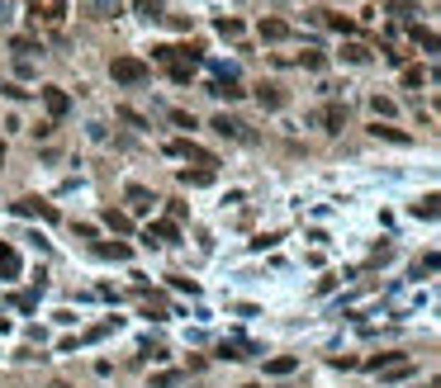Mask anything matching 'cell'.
I'll return each mask as SVG.
<instances>
[{"instance_id":"1","label":"cell","mask_w":441,"mask_h":388,"mask_svg":"<svg viewBox=\"0 0 441 388\" xmlns=\"http://www.w3.org/2000/svg\"><path fill=\"white\" fill-rule=\"evenodd\" d=\"M110 76L119 81V86H138V81H147V62H142V57H114Z\"/></svg>"},{"instance_id":"2","label":"cell","mask_w":441,"mask_h":388,"mask_svg":"<svg viewBox=\"0 0 441 388\" xmlns=\"http://www.w3.org/2000/svg\"><path fill=\"white\" fill-rule=\"evenodd\" d=\"M314 124H318V128H328V133H337V128L347 124V109H342V105H323V109L314 114Z\"/></svg>"},{"instance_id":"3","label":"cell","mask_w":441,"mask_h":388,"mask_svg":"<svg viewBox=\"0 0 441 388\" xmlns=\"http://www.w3.org/2000/svg\"><path fill=\"white\" fill-rule=\"evenodd\" d=\"M43 105H47V114H52V119H62L67 109H71V95L57 90V86H47V90H43Z\"/></svg>"},{"instance_id":"4","label":"cell","mask_w":441,"mask_h":388,"mask_svg":"<svg viewBox=\"0 0 441 388\" xmlns=\"http://www.w3.org/2000/svg\"><path fill=\"white\" fill-rule=\"evenodd\" d=\"M15 213H24V218H43V223H52V218H57V208H52V204H38V199H19V204H15Z\"/></svg>"},{"instance_id":"5","label":"cell","mask_w":441,"mask_h":388,"mask_svg":"<svg viewBox=\"0 0 441 388\" xmlns=\"http://www.w3.org/2000/svg\"><path fill=\"white\" fill-rule=\"evenodd\" d=\"M256 100H261V109H280L285 105V90L266 81V86H256Z\"/></svg>"},{"instance_id":"6","label":"cell","mask_w":441,"mask_h":388,"mask_svg":"<svg viewBox=\"0 0 441 388\" xmlns=\"http://www.w3.org/2000/svg\"><path fill=\"white\" fill-rule=\"evenodd\" d=\"M261 38H266V43H280V38H290V24H285V19H261Z\"/></svg>"},{"instance_id":"7","label":"cell","mask_w":441,"mask_h":388,"mask_svg":"<svg viewBox=\"0 0 441 388\" xmlns=\"http://www.w3.org/2000/svg\"><path fill=\"white\" fill-rule=\"evenodd\" d=\"M171 152H176V156H190V161H200V166H214V156L200 152L195 142H171Z\"/></svg>"},{"instance_id":"8","label":"cell","mask_w":441,"mask_h":388,"mask_svg":"<svg viewBox=\"0 0 441 388\" xmlns=\"http://www.w3.org/2000/svg\"><path fill=\"white\" fill-rule=\"evenodd\" d=\"M86 10H91L95 19H114L119 15V0H86Z\"/></svg>"},{"instance_id":"9","label":"cell","mask_w":441,"mask_h":388,"mask_svg":"<svg viewBox=\"0 0 441 388\" xmlns=\"http://www.w3.org/2000/svg\"><path fill=\"white\" fill-rule=\"evenodd\" d=\"M214 128H219L223 138H247V128L237 124V119H228V114H219V119H214Z\"/></svg>"},{"instance_id":"10","label":"cell","mask_w":441,"mask_h":388,"mask_svg":"<svg viewBox=\"0 0 441 388\" xmlns=\"http://www.w3.org/2000/svg\"><path fill=\"white\" fill-rule=\"evenodd\" d=\"M209 95H223V100H242V86H237V81H214V86H209Z\"/></svg>"},{"instance_id":"11","label":"cell","mask_w":441,"mask_h":388,"mask_svg":"<svg viewBox=\"0 0 441 388\" xmlns=\"http://www.w3.org/2000/svg\"><path fill=\"white\" fill-rule=\"evenodd\" d=\"M176 223H152V228H147V242H176Z\"/></svg>"},{"instance_id":"12","label":"cell","mask_w":441,"mask_h":388,"mask_svg":"<svg viewBox=\"0 0 441 388\" xmlns=\"http://www.w3.org/2000/svg\"><path fill=\"white\" fill-rule=\"evenodd\" d=\"M0 275H10V280L19 275V256H15L10 247H5V242H0Z\"/></svg>"},{"instance_id":"13","label":"cell","mask_w":441,"mask_h":388,"mask_svg":"<svg viewBox=\"0 0 441 388\" xmlns=\"http://www.w3.org/2000/svg\"><path fill=\"white\" fill-rule=\"evenodd\" d=\"M370 133H375V138H384V142H399V147H403V142H413L408 133H399V128H389V124H375Z\"/></svg>"},{"instance_id":"14","label":"cell","mask_w":441,"mask_h":388,"mask_svg":"<svg viewBox=\"0 0 441 388\" xmlns=\"http://www.w3.org/2000/svg\"><path fill=\"white\" fill-rule=\"evenodd\" d=\"M128 204H133V208H152V194H147L142 185H133L128 189Z\"/></svg>"},{"instance_id":"15","label":"cell","mask_w":441,"mask_h":388,"mask_svg":"<svg viewBox=\"0 0 441 388\" xmlns=\"http://www.w3.org/2000/svg\"><path fill=\"white\" fill-rule=\"evenodd\" d=\"M342 57H347V62H365V57H370V47H361V43H347V47H342Z\"/></svg>"},{"instance_id":"16","label":"cell","mask_w":441,"mask_h":388,"mask_svg":"<svg viewBox=\"0 0 441 388\" xmlns=\"http://www.w3.org/2000/svg\"><path fill=\"white\" fill-rule=\"evenodd\" d=\"M100 256H114V261H128V247H124V242H105V247H100Z\"/></svg>"},{"instance_id":"17","label":"cell","mask_w":441,"mask_h":388,"mask_svg":"<svg viewBox=\"0 0 441 388\" xmlns=\"http://www.w3.org/2000/svg\"><path fill=\"white\" fill-rule=\"evenodd\" d=\"M266 370H270V374H290V370H294V355H275Z\"/></svg>"},{"instance_id":"18","label":"cell","mask_w":441,"mask_h":388,"mask_svg":"<svg viewBox=\"0 0 441 388\" xmlns=\"http://www.w3.org/2000/svg\"><path fill=\"white\" fill-rule=\"evenodd\" d=\"M413 213H423V218H437V194H427L423 204H413Z\"/></svg>"},{"instance_id":"19","label":"cell","mask_w":441,"mask_h":388,"mask_svg":"<svg viewBox=\"0 0 441 388\" xmlns=\"http://www.w3.org/2000/svg\"><path fill=\"white\" fill-rule=\"evenodd\" d=\"M413 38H418L427 52H437V33H432V29H413Z\"/></svg>"},{"instance_id":"20","label":"cell","mask_w":441,"mask_h":388,"mask_svg":"<svg viewBox=\"0 0 441 388\" xmlns=\"http://www.w3.org/2000/svg\"><path fill=\"white\" fill-rule=\"evenodd\" d=\"M105 223H110L114 233H128V213H114V208H110V213H105Z\"/></svg>"},{"instance_id":"21","label":"cell","mask_w":441,"mask_h":388,"mask_svg":"<svg viewBox=\"0 0 441 388\" xmlns=\"http://www.w3.org/2000/svg\"><path fill=\"white\" fill-rule=\"evenodd\" d=\"M138 10H142L147 19H161V0H138Z\"/></svg>"},{"instance_id":"22","label":"cell","mask_w":441,"mask_h":388,"mask_svg":"<svg viewBox=\"0 0 441 388\" xmlns=\"http://www.w3.org/2000/svg\"><path fill=\"white\" fill-rule=\"evenodd\" d=\"M219 33H223V38H237V33H242V24H237V19H219Z\"/></svg>"},{"instance_id":"23","label":"cell","mask_w":441,"mask_h":388,"mask_svg":"<svg viewBox=\"0 0 441 388\" xmlns=\"http://www.w3.org/2000/svg\"><path fill=\"white\" fill-rule=\"evenodd\" d=\"M403 81H408V86H423L427 71H423V66H408V71H403Z\"/></svg>"},{"instance_id":"24","label":"cell","mask_w":441,"mask_h":388,"mask_svg":"<svg viewBox=\"0 0 441 388\" xmlns=\"http://www.w3.org/2000/svg\"><path fill=\"white\" fill-rule=\"evenodd\" d=\"M323 62H328L323 52H304V66H314V71H323Z\"/></svg>"},{"instance_id":"25","label":"cell","mask_w":441,"mask_h":388,"mask_svg":"<svg viewBox=\"0 0 441 388\" xmlns=\"http://www.w3.org/2000/svg\"><path fill=\"white\" fill-rule=\"evenodd\" d=\"M10 47H15V52H38V43H33V38H15Z\"/></svg>"},{"instance_id":"26","label":"cell","mask_w":441,"mask_h":388,"mask_svg":"<svg viewBox=\"0 0 441 388\" xmlns=\"http://www.w3.org/2000/svg\"><path fill=\"white\" fill-rule=\"evenodd\" d=\"M0 161H5V147H0Z\"/></svg>"},{"instance_id":"27","label":"cell","mask_w":441,"mask_h":388,"mask_svg":"<svg viewBox=\"0 0 441 388\" xmlns=\"http://www.w3.org/2000/svg\"><path fill=\"white\" fill-rule=\"evenodd\" d=\"M247 388H261V384H247Z\"/></svg>"}]
</instances>
